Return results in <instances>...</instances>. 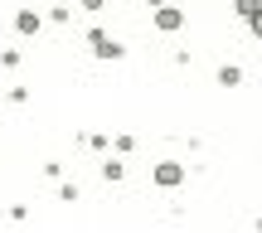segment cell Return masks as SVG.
I'll use <instances>...</instances> for the list:
<instances>
[{
    "mask_svg": "<svg viewBox=\"0 0 262 233\" xmlns=\"http://www.w3.org/2000/svg\"><path fill=\"white\" fill-rule=\"evenodd\" d=\"M156 180H160V185H175V180H180V165H160Z\"/></svg>",
    "mask_w": 262,
    "mask_h": 233,
    "instance_id": "obj_2",
    "label": "cell"
},
{
    "mask_svg": "<svg viewBox=\"0 0 262 233\" xmlns=\"http://www.w3.org/2000/svg\"><path fill=\"white\" fill-rule=\"evenodd\" d=\"M248 19H253V29L262 34V5H257V10H253V15H248Z\"/></svg>",
    "mask_w": 262,
    "mask_h": 233,
    "instance_id": "obj_3",
    "label": "cell"
},
{
    "mask_svg": "<svg viewBox=\"0 0 262 233\" xmlns=\"http://www.w3.org/2000/svg\"><path fill=\"white\" fill-rule=\"evenodd\" d=\"M156 25H160V29H175V25H180V10H170V5H165V10L156 15Z\"/></svg>",
    "mask_w": 262,
    "mask_h": 233,
    "instance_id": "obj_1",
    "label": "cell"
}]
</instances>
